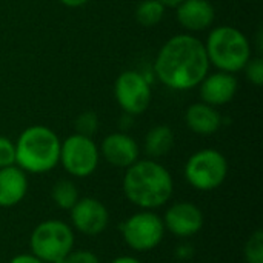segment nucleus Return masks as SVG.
<instances>
[{"instance_id": "423d86ee", "label": "nucleus", "mask_w": 263, "mask_h": 263, "mask_svg": "<svg viewBox=\"0 0 263 263\" xmlns=\"http://www.w3.org/2000/svg\"><path fill=\"white\" fill-rule=\"evenodd\" d=\"M183 176L194 190L214 191L227 180L228 160L217 149H200L186 160Z\"/></svg>"}, {"instance_id": "9b49d317", "label": "nucleus", "mask_w": 263, "mask_h": 263, "mask_svg": "<svg viewBox=\"0 0 263 263\" xmlns=\"http://www.w3.org/2000/svg\"><path fill=\"white\" fill-rule=\"evenodd\" d=\"M165 230L179 239H190L202 231L203 213L193 202H176L173 203L165 216L162 217Z\"/></svg>"}, {"instance_id": "dca6fc26", "label": "nucleus", "mask_w": 263, "mask_h": 263, "mask_svg": "<svg viewBox=\"0 0 263 263\" xmlns=\"http://www.w3.org/2000/svg\"><path fill=\"white\" fill-rule=\"evenodd\" d=\"M186 126L199 136H211L222 126V116L208 103H194L185 112Z\"/></svg>"}, {"instance_id": "1a4fd4ad", "label": "nucleus", "mask_w": 263, "mask_h": 263, "mask_svg": "<svg viewBox=\"0 0 263 263\" xmlns=\"http://www.w3.org/2000/svg\"><path fill=\"white\" fill-rule=\"evenodd\" d=\"M116 100L125 114L139 116L145 112L151 103V86L139 71H123L114 85Z\"/></svg>"}, {"instance_id": "f257e3e1", "label": "nucleus", "mask_w": 263, "mask_h": 263, "mask_svg": "<svg viewBox=\"0 0 263 263\" xmlns=\"http://www.w3.org/2000/svg\"><path fill=\"white\" fill-rule=\"evenodd\" d=\"M210 69L205 43L190 34L171 37L159 51L154 71L159 80L176 91L193 89L200 85Z\"/></svg>"}, {"instance_id": "f03ea898", "label": "nucleus", "mask_w": 263, "mask_h": 263, "mask_svg": "<svg viewBox=\"0 0 263 263\" xmlns=\"http://www.w3.org/2000/svg\"><path fill=\"white\" fill-rule=\"evenodd\" d=\"M125 197L140 210L163 206L173 196L174 180L171 173L153 159L137 160L126 168L123 177Z\"/></svg>"}, {"instance_id": "393cba45", "label": "nucleus", "mask_w": 263, "mask_h": 263, "mask_svg": "<svg viewBox=\"0 0 263 263\" xmlns=\"http://www.w3.org/2000/svg\"><path fill=\"white\" fill-rule=\"evenodd\" d=\"M176 257L177 259H180V260H188V259H191L193 256H194V248H193V245H190V243H180L177 248H176Z\"/></svg>"}, {"instance_id": "b1692460", "label": "nucleus", "mask_w": 263, "mask_h": 263, "mask_svg": "<svg viewBox=\"0 0 263 263\" xmlns=\"http://www.w3.org/2000/svg\"><path fill=\"white\" fill-rule=\"evenodd\" d=\"M68 263H100V259L96 253L89 250H72L66 256Z\"/></svg>"}, {"instance_id": "c756f323", "label": "nucleus", "mask_w": 263, "mask_h": 263, "mask_svg": "<svg viewBox=\"0 0 263 263\" xmlns=\"http://www.w3.org/2000/svg\"><path fill=\"white\" fill-rule=\"evenodd\" d=\"M0 263H2V262H0Z\"/></svg>"}, {"instance_id": "2eb2a0df", "label": "nucleus", "mask_w": 263, "mask_h": 263, "mask_svg": "<svg viewBox=\"0 0 263 263\" xmlns=\"http://www.w3.org/2000/svg\"><path fill=\"white\" fill-rule=\"evenodd\" d=\"M28 177L17 165L0 168V208L17 206L28 194Z\"/></svg>"}, {"instance_id": "39448f33", "label": "nucleus", "mask_w": 263, "mask_h": 263, "mask_svg": "<svg viewBox=\"0 0 263 263\" xmlns=\"http://www.w3.org/2000/svg\"><path fill=\"white\" fill-rule=\"evenodd\" d=\"M74 230L62 220H43L31 233V254L45 263H54L74 250Z\"/></svg>"}, {"instance_id": "a211bd4d", "label": "nucleus", "mask_w": 263, "mask_h": 263, "mask_svg": "<svg viewBox=\"0 0 263 263\" xmlns=\"http://www.w3.org/2000/svg\"><path fill=\"white\" fill-rule=\"evenodd\" d=\"M51 199L60 210L69 211L80 199L79 188L72 180L60 179L51 188Z\"/></svg>"}, {"instance_id": "cd10ccee", "label": "nucleus", "mask_w": 263, "mask_h": 263, "mask_svg": "<svg viewBox=\"0 0 263 263\" xmlns=\"http://www.w3.org/2000/svg\"><path fill=\"white\" fill-rule=\"evenodd\" d=\"M59 2L68 8H79V6H83L85 3H88V0H59Z\"/></svg>"}, {"instance_id": "0eeeda50", "label": "nucleus", "mask_w": 263, "mask_h": 263, "mask_svg": "<svg viewBox=\"0 0 263 263\" xmlns=\"http://www.w3.org/2000/svg\"><path fill=\"white\" fill-rule=\"evenodd\" d=\"M165 225L160 216L151 210H142L129 216L122 225L120 233L125 243L139 253L157 248L165 237Z\"/></svg>"}, {"instance_id": "6ab92c4d", "label": "nucleus", "mask_w": 263, "mask_h": 263, "mask_svg": "<svg viewBox=\"0 0 263 263\" xmlns=\"http://www.w3.org/2000/svg\"><path fill=\"white\" fill-rule=\"evenodd\" d=\"M163 15H165V6L159 0H143L136 8L137 23L146 28L159 25Z\"/></svg>"}, {"instance_id": "9d476101", "label": "nucleus", "mask_w": 263, "mask_h": 263, "mask_svg": "<svg viewBox=\"0 0 263 263\" xmlns=\"http://www.w3.org/2000/svg\"><path fill=\"white\" fill-rule=\"evenodd\" d=\"M72 230L85 236L102 234L109 223L108 208L94 197H80L77 203L69 210Z\"/></svg>"}, {"instance_id": "6e6552de", "label": "nucleus", "mask_w": 263, "mask_h": 263, "mask_svg": "<svg viewBox=\"0 0 263 263\" xmlns=\"http://www.w3.org/2000/svg\"><path fill=\"white\" fill-rule=\"evenodd\" d=\"M99 159L100 151L91 137L76 133L60 143L59 163L72 177L83 179L91 176L99 166Z\"/></svg>"}, {"instance_id": "f3484780", "label": "nucleus", "mask_w": 263, "mask_h": 263, "mask_svg": "<svg viewBox=\"0 0 263 263\" xmlns=\"http://www.w3.org/2000/svg\"><path fill=\"white\" fill-rule=\"evenodd\" d=\"M174 146V133L166 125H157L151 128L145 137V153L151 159L166 156Z\"/></svg>"}, {"instance_id": "20e7f679", "label": "nucleus", "mask_w": 263, "mask_h": 263, "mask_svg": "<svg viewBox=\"0 0 263 263\" xmlns=\"http://www.w3.org/2000/svg\"><path fill=\"white\" fill-rule=\"evenodd\" d=\"M206 55L219 71L239 72L251 59V45L248 37L234 26L214 28L205 43Z\"/></svg>"}, {"instance_id": "aec40b11", "label": "nucleus", "mask_w": 263, "mask_h": 263, "mask_svg": "<svg viewBox=\"0 0 263 263\" xmlns=\"http://www.w3.org/2000/svg\"><path fill=\"white\" fill-rule=\"evenodd\" d=\"M243 257L247 263H263V233L256 230L243 247Z\"/></svg>"}, {"instance_id": "ddd939ff", "label": "nucleus", "mask_w": 263, "mask_h": 263, "mask_svg": "<svg viewBox=\"0 0 263 263\" xmlns=\"http://www.w3.org/2000/svg\"><path fill=\"white\" fill-rule=\"evenodd\" d=\"M199 86H200V97L203 103H208L211 106H219V105H227L234 99L239 83L234 74L217 71L210 76L206 74Z\"/></svg>"}, {"instance_id": "7ed1b4c3", "label": "nucleus", "mask_w": 263, "mask_h": 263, "mask_svg": "<svg viewBox=\"0 0 263 263\" xmlns=\"http://www.w3.org/2000/svg\"><path fill=\"white\" fill-rule=\"evenodd\" d=\"M60 139L48 126L26 128L15 143V165L26 174H45L59 165Z\"/></svg>"}, {"instance_id": "c85d7f7f", "label": "nucleus", "mask_w": 263, "mask_h": 263, "mask_svg": "<svg viewBox=\"0 0 263 263\" xmlns=\"http://www.w3.org/2000/svg\"><path fill=\"white\" fill-rule=\"evenodd\" d=\"M159 2H160L165 8H166V6H168V8H176V6L180 5L183 0H159Z\"/></svg>"}, {"instance_id": "5701e85b", "label": "nucleus", "mask_w": 263, "mask_h": 263, "mask_svg": "<svg viewBox=\"0 0 263 263\" xmlns=\"http://www.w3.org/2000/svg\"><path fill=\"white\" fill-rule=\"evenodd\" d=\"M245 72H247V79L254 83L256 86H260L263 83V60L260 57H254L250 59L248 63L245 65Z\"/></svg>"}, {"instance_id": "4be33fe9", "label": "nucleus", "mask_w": 263, "mask_h": 263, "mask_svg": "<svg viewBox=\"0 0 263 263\" xmlns=\"http://www.w3.org/2000/svg\"><path fill=\"white\" fill-rule=\"evenodd\" d=\"M15 165V143L0 136V168Z\"/></svg>"}, {"instance_id": "f8f14e48", "label": "nucleus", "mask_w": 263, "mask_h": 263, "mask_svg": "<svg viewBox=\"0 0 263 263\" xmlns=\"http://www.w3.org/2000/svg\"><path fill=\"white\" fill-rule=\"evenodd\" d=\"M99 151L109 165L125 170L139 160L140 153L137 142L125 133L108 134L103 139Z\"/></svg>"}, {"instance_id": "4468645a", "label": "nucleus", "mask_w": 263, "mask_h": 263, "mask_svg": "<svg viewBox=\"0 0 263 263\" xmlns=\"http://www.w3.org/2000/svg\"><path fill=\"white\" fill-rule=\"evenodd\" d=\"M176 8L177 22L188 31H203L216 18V11L210 0H183Z\"/></svg>"}, {"instance_id": "a878e982", "label": "nucleus", "mask_w": 263, "mask_h": 263, "mask_svg": "<svg viewBox=\"0 0 263 263\" xmlns=\"http://www.w3.org/2000/svg\"><path fill=\"white\" fill-rule=\"evenodd\" d=\"M9 263H45L43 260H40L39 257H35L34 254H17L15 257H12Z\"/></svg>"}, {"instance_id": "bb28decb", "label": "nucleus", "mask_w": 263, "mask_h": 263, "mask_svg": "<svg viewBox=\"0 0 263 263\" xmlns=\"http://www.w3.org/2000/svg\"><path fill=\"white\" fill-rule=\"evenodd\" d=\"M109 263H142L137 257L134 256H119L114 260H111Z\"/></svg>"}, {"instance_id": "412c9836", "label": "nucleus", "mask_w": 263, "mask_h": 263, "mask_svg": "<svg viewBox=\"0 0 263 263\" xmlns=\"http://www.w3.org/2000/svg\"><path fill=\"white\" fill-rule=\"evenodd\" d=\"M76 133L85 137H92L99 129V117L94 111H83L74 122Z\"/></svg>"}]
</instances>
